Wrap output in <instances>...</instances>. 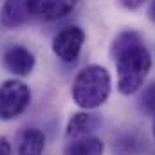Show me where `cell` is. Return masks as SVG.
I'll use <instances>...</instances> for the list:
<instances>
[{"label": "cell", "mask_w": 155, "mask_h": 155, "mask_svg": "<svg viewBox=\"0 0 155 155\" xmlns=\"http://www.w3.org/2000/svg\"><path fill=\"white\" fill-rule=\"evenodd\" d=\"M33 16L31 0H5L0 9V24L5 29H18Z\"/></svg>", "instance_id": "8992f818"}, {"label": "cell", "mask_w": 155, "mask_h": 155, "mask_svg": "<svg viewBox=\"0 0 155 155\" xmlns=\"http://www.w3.org/2000/svg\"><path fill=\"white\" fill-rule=\"evenodd\" d=\"M76 2L78 0H31L33 16L49 22L63 18L76 7Z\"/></svg>", "instance_id": "52a82bcc"}, {"label": "cell", "mask_w": 155, "mask_h": 155, "mask_svg": "<svg viewBox=\"0 0 155 155\" xmlns=\"http://www.w3.org/2000/svg\"><path fill=\"white\" fill-rule=\"evenodd\" d=\"M105 152V144L101 139L97 137H83V139H74L67 150H65V155H103Z\"/></svg>", "instance_id": "30bf717a"}, {"label": "cell", "mask_w": 155, "mask_h": 155, "mask_svg": "<svg viewBox=\"0 0 155 155\" xmlns=\"http://www.w3.org/2000/svg\"><path fill=\"white\" fill-rule=\"evenodd\" d=\"M148 15H150V18L155 22V0H152V5H150V9H148Z\"/></svg>", "instance_id": "5bb4252c"}, {"label": "cell", "mask_w": 155, "mask_h": 155, "mask_svg": "<svg viewBox=\"0 0 155 155\" xmlns=\"http://www.w3.org/2000/svg\"><path fill=\"white\" fill-rule=\"evenodd\" d=\"M31 103V90L20 79H5L0 85V119L11 121L25 112Z\"/></svg>", "instance_id": "3957f363"}, {"label": "cell", "mask_w": 155, "mask_h": 155, "mask_svg": "<svg viewBox=\"0 0 155 155\" xmlns=\"http://www.w3.org/2000/svg\"><path fill=\"white\" fill-rule=\"evenodd\" d=\"M153 137H155V123H153Z\"/></svg>", "instance_id": "9a60e30c"}, {"label": "cell", "mask_w": 155, "mask_h": 155, "mask_svg": "<svg viewBox=\"0 0 155 155\" xmlns=\"http://www.w3.org/2000/svg\"><path fill=\"white\" fill-rule=\"evenodd\" d=\"M11 144L5 137H0V155H11Z\"/></svg>", "instance_id": "4fadbf2b"}, {"label": "cell", "mask_w": 155, "mask_h": 155, "mask_svg": "<svg viewBox=\"0 0 155 155\" xmlns=\"http://www.w3.org/2000/svg\"><path fill=\"white\" fill-rule=\"evenodd\" d=\"M45 148V135L38 128H27L18 144V155H41Z\"/></svg>", "instance_id": "9c48e42d"}, {"label": "cell", "mask_w": 155, "mask_h": 155, "mask_svg": "<svg viewBox=\"0 0 155 155\" xmlns=\"http://www.w3.org/2000/svg\"><path fill=\"white\" fill-rule=\"evenodd\" d=\"M85 41V33L78 25H67L63 27L52 40V51L54 54L65 61V63H74L79 58L81 47Z\"/></svg>", "instance_id": "277c9868"}, {"label": "cell", "mask_w": 155, "mask_h": 155, "mask_svg": "<svg viewBox=\"0 0 155 155\" xmlns=\"http://www.w3.org/2000/svg\"><path fill=\"white\" fill-rule=\"evenodd\" d=\"M35 54L24 45H11L4 52V65L15 76H29L35 69Z\"/></svg>", "instance_id": "5b68a950"}, {"label": "cell", "mask_w": 155, "mask_h": 155, "mask_svg": "<svg viewBox=\"0 0 155 155\" xmlns=\"http://www.w3.org/2000/svg\"><path fill=\"white\" fill-rule=\"evenodd\" d=\"M110 52L116 61L119 92L124 96L137 92L152 69V56L144 47L141 35L135 31H124L117 35Z\"/></svg>", "instance_id": "6da1fadb"}, {"label": "cell", "mask_w": 155, "mask_h": 155, "mask_svg": "<svg viewBox=\"0 0 155 155\" xmlns=\"http://www.w3.org/2000/svg\"><path fill=\"white\" fill-rule=\"evenodd\" d=\"M121 5H124L126 9H137L144 4V0H119Z\"/></svg>", "instance_id": "7c38bea8"}, {"label": "cell", "mask_w": 155, "mask_h": 155, "mask_svg": "<svg viewBox=\"0 0 155 155\" xmlns=\"http://www.w3.org/2000/svg\"><path fill=\"white\" fill-rule=\"evenodd\" d=\"M97 126H99V117L97 116L87 114V112H78L71 117V121L67 124V137L72 141L88 137L92 132H96Z\"/></svg>", "instance_id": "ba28073f"}, {"label": "cell", "mask_w": 155, "mask_h": 155, "mask_svg": "<svg viewBox=\"0 0 155 155\" xmlns=\"http://www.w3.org/2000/svg\"><path fill=\"white\" fill-rule=\"evenodd\" d=\"M143 107L150 114H155V83L146 87V90L143 94Z\"/></svg>", "instance_id": "8fae6325"}, {"label": "cell", "mask_w": 155, "mask_h": 155, "mask_svg": "<svg viewBox=\"0 0 155 155\" xmlns=\"http://www.w3.org/2000/svg\"><path fill=\"white\" fill-rule=\"evenodd\" d=\"M112 90V79L105 67L88 65L81 69L72 83V99L79 108L92 110L107 103Z\"/></svg>", "instance_id": "7a4b0ae2"}]
</instances>
